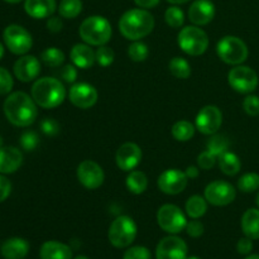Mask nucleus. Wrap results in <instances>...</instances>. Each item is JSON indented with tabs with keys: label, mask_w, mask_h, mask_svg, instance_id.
<instances>
[{
	"label": "nucleus",
	"mask_w": 259,
	"mask_h": 259,
	"mask_svg": "<svg viewBox=\"0 0 259 259\" xmlns=\"http://www.w3.org/2000/svg\"><path fill=\"white\" fill-rule=\"evenodd\" d=\"M4 114L8 120L15 126L25 128L32 125L38 115L37 104L32 96L23 91L10 94L4 101Z\"/></svg>",
	"instance_id": "obj_1"
},
{
	"label": "nucleus",
	"mask_w": 259,
	"mask_h": 259,
	"mask_svg": "<svg viewBox=\"0 0 259 259\" xmlns=\"http://www.w3.org/2000/svg\"><path fill=\"white\" fill-rule=\"evenodd\" d=\"M154 28V18L147 9L126 10L119 20V30L129 40H141L151 34Z\"/></svg>",
	"instance_id": "obj_2"
},
{
	"label": "nucleus",
	"mask_w": 259,
	"mask_h": 259,
	"mask_svg": "<svg viewBox=\"0 0 259 259\" xmlns=\"http://www.w3.org/2000/svg\"><path fill=\"white\" fill-rule=\"evenodd\" d=\"M30 94L35 104L43 109L57 108L66 99L65 86L55 77H42L35 80Z\"/></svg>",
	"instance_id": "obj_3"
},
{
	"label": "nucleus",
	"mask_w": 259,
	"mask_h": 259,
	"mask_svg": "<svg viewBox=\"0 0 259 259\" xmlns=\"http://www.w3.org/2000/svg\"><path fill=\"white\" fill-rule=\"evenodd\" d=\"M111 33V24L106 18L101 15H93L89 17L81 23L78 34L81 39L90 46H100L106 45L110 40Z\"/></svg>",
	"instance_id": "obj_4"
},
{
	"label": "nucleus",
	"mask_w": 259,
	"mask_h": 259,
	"mask_svg": "<svg viewBox=\"0 0 259 259\" xmlns=\"http://www.w3.org/2000/svg\"><path fill=\"white\" fill-rule=\"evenodd\" d=\"M179 46L186 55L201 56L209 48L206 32L197 25H187L179 33Z\"/></svg>",
	"instance_id": "obj_5"
},
{
	"label": "nucleus",
	"mask_w": 259,
	"mask_h": 259,
	"mask_svg": "<svg viewBox=\"0 0 259 259\" xmlns=\"http://www.w3.org/2000/svg\"><path fill=\"white\" fill-rule=\"evenodd\" d=\"M137 224L131 217L120 215L113 220L109 228V242L115 248H128L137 237Z\"/></svg>",
	"instance_id": "obj_6"
},
{
	"label": "nucleus",
	"mask_w": 259,
	"mask_h": 259,
	"mask_svg": "<svg viewBox=\"0 0 259 259\" xmlns=\"http://www.w3.org/2000/svg\"><path fill=\"white\" fill-rule=\"evenodd\" d=\"M217 52L220 60L228 65H242L248 58L249 51L244 40L235 35H225L218 42Z\"/></svg>",
	"instance_id": "obj_7"
},
{
	"label": "nucleus",
	"mask_w": 259,
	"mask_h": 259,
	"mask_svg": "<svg viewBox=\"0 0 259 259\" xmlns=\"http://www.w3.org/2000/svg\"><path fill=\"white\" fill-rule=\"evenodd\" d=\"M159 228L168 234H179L186 229L187 220L184 211L174 204H164L157 211Z\"/></svg>",
	"instance_id": "obj_8"
},
{
	"label": "nucleus",
	"mask_w": 259,
	"mask_h": 259,
	"mask_svg": "<svg viewBox=\"0 0 259 259\" xmlns=\"http://www.w3.org/2000/svg\"><path fill=\"white\" fill-rule=\"evenodd\" d=\"M3 38L8 50L14 55H25L33 46L30 33L19 24H10L3 32Z\"/></svg>",
	"instance_id": "obj_9"
},
{
	"label": "nucleus",
	"mask_w": 259,
	"mask_h": 259,
	"mask_svg": "<svg viewBox=\"0 0 259 259\" xmlns=\"http://www.w3.org/2000/svg\"><path fill=\"white\" fill-rule=\"evenodd\" d=\"M228 82L240 94H250L257 89L258 75L253 68L248 66L238 65L228 73Z\"/></svg>",
	"instance_id": "obj_10"
},
{
	"label": "nucleus",
	"mask_w": 259,
	"mask_h": 259,
	"mask_svg": "<svg viewBox=\"0 0 259 259\" xmlns=\"http://www.w3.org/2000/svg\"><path fill=\"white\" fill-rule=\"evenodd\" d=\"M204 196L206 201L214 206H227L234 201L237 191H235L234 186L229 182L217 180V181H212L207 185Z\"/></svg>",
	"instance_id": "obj_11"
},
{
	"label": "nucleus",
	"mask_w": 259,
	"mask_h": 259,
	"mask_svg": "<svg viewBox=\"0 0 259 259\" xmlns=\"http://www.w3.org/2000/svg\"><path fill=\"white\" fill-rule=\"evenodd\" d=\"M223 124V113L218 106L206 105L199 111L195 120V125L200 133L212 136L219 132Z\"/></svg>",
	"instance_id": "obj_12"
},
{
	"label": "nucleus",
	"mask_w": 259,
	"mask_h": 259,
	"mask_svg": "<svg viewBox=\"0 0 259 259\" xmlns=\"http://www.w3.org/2000/svg\"><path fill=\"white\" fill-rule=\"evenodd\" d=\"M77 180L85 189L96 190L104 184L105 174L99 163L91 159H85L77 167Z\"/></svg>",
	"instance_id": "obj_13"
},
{
	"label": "nucleus",
	"mask_w": 259,
	"mask_h": 259,
	"mask_svg": "<svg viewBox=\"0 0 259 259\" xmlns=\"http://www.w3.org/2000/svg\"><path fill=\"white\" fill-rule=\"evenodd\" d=\"M187 182H189V177L186 176V174L177 168L166 169L159 175L157 180L158 189L167 195L181 194L186 189Z\"/></svg>",
	"instance_id": "obj_14"
},
{
	"label": "nucleus",
	"mask_w": 259,
	"mask_h": 259,
	"mask_svg": "<svg viewBox=\"0 0 259 259\" xmlns=\"http://www.w3.org/2000/svg\"><path fill=\"white\" fill-rule=\"evenodd\" d=\"M70 101L78 109H90L98 103V90L93 85L86 82L73 83L68 93Z\"/></svg>",
	"instance_id": "obj_15"
},
{
	"label": "nucleus",
	"mask_w": 259,
	"mask_h": 259,
	"mask_svg": "<svg viewBox=\"0 0 259 259\" xmlns=\"http://www.w3.org/2000/svg\"><path fill=\"white\" fill-rule=\"evenodd\" d=\"M187 244L176 235H168L158 243L156 249L157 259H186Z\"/></svg>",
	"instance_id": "obj_16"
},
{
	"label": "nucleus",
	"mask_w": 259,
	"mask_h": 259,
	"mask_svg": "<svg viewBox=\"0 0 259 259\" xmlns=\"http://www.w3.org/2000/svg\"><path fill=\"white\" fill-rule=\"evenodd\" d=\"M142 161V149L138 144L126 142L121 144L116 151L115 162L116 166L124 172H131L141 163Z\"/></svg>",
	"instance_id": "obj_17"
},
{
	"label": "nucleus",
	"mask_w": 259,
	"mask_h": 259,
	"mask_svg": "<svg viewBox=\"0 0 259 259\" xmlns=\"http://www.w3.org/2000/svg\"><path fill=\"white\" fill-rule=\"evenodd\" d=\"M14 75L22 82H30L35 80L40 72V63L34 56L24 55L14 63Z\"/></svg>",
	"instance_id": "obj_18"
},
{
	"label": "nucleus",
	"mask_w": 259,
	"mask_h": 259,
	"mask_svg": "<svg viewBox=\"0 0 259 259\" xmlns=\"http://www.w3.org/2000/svg\"><path fill=\"white\" fill-rule=\"evenodd\" d=\"M215 7L210 0H195L189 8V19L194 25H206L214 19Z\"/></svg>",
	"instance_id": "obj_19"
},
{
	"label": "nucleus",
	"mask_w": 259,
	"mask_h": 259,
	"mask_svg": "<svg viewBox=\"0 0 259 259\" xmlns=\"http://www.w3.org/2000/svg\"><path fill=\"white\" fill-rule=\"evenodd\" d=\"M23 163V153L15 147H2L0 148V174H14Z\"/></svg>",
	"instance_id": "obj_20"
},
{
	"label": "nucleus",
	"mask_w": 259,
	"mask_h": 259,
	"mask_svg": "<svg viewBox=\"0 0 259 259\" xmlns=\"http://www.w3.org/2000/svg\"><path fill=\"white\" fill-rule=\"evenodd\" d=\"M57 9L56 0H25L24 10L34 19H45L52 17Z\"/></svg>",
	"instance_id": "obj_21"
},
{
	"label": "nucleus",
	"mask_w": 259,
	"mask_h": 259,
	"mask_svg": "<svg viewBox=\"0 0 259 259\" xmlns=\"http://www.w3.org/2000/svg\"><path fill=\"white\" fill-rule=\"evenodd\" d=\"M29 252V243L23 238H9L0 248V253L5 259H24Z\"/></svg>",
	"instance_id": "obj_22"
},
{
	"label": "nucleus",
	"mask_w": 259,
	"mask_h": 259,
	"mask_svg": "<svg viewBox=\"0 0 259 259\" xmlns=\"http://www.w3.org/2000/svg\"><path fill=\"white\" fill-rule=\"evenodd\" d=\"M70 58L78 68H90L96 62L95 52L88 43H77L71 48Z\"/></svg>",
	"instance_id": "obj_23"
},
{
	"label": "nucleus",
	"mask_w": 259,
	"mask_h": 259,
	"mask_svg": "<svg viewBox=\"0 0 259 259\" xmlns=\"http://www.w3.org/2000/svg\"><path fill=\"white\" fill-rule=\"evenodd\" d=\"M39 257L40 259H72V250L65 243L48 240L40 247Z\"/></svg>",
	"instance_id": "obj_24"
},
{
	"label": "nucleus",
	"mask_w": 259,
	"mask_h": 259,
	"mask_svg": "<svg viewBox=\"0 0 259 259\" xmlns=\"http://www.w3.org/2000/svg\"><path fill=\"white\" fill-rule=\"evenodd\" d=\"M242 230L252 240L259 239V210L248 209L242 217Z\"/></svg>",
	"instance_id": "obj_25"
},
{
	"label": "nucleus",
	"mask_w": 259,
	"mask_h": 259,
	"mask_svg": "<svg viewBox=\"0 0 259 259\" xmlns=\"http://www.w3.org/2000/svg\"><path fill=\"white\" fill-rule=\"evenodd\" d=\"M218 162H219L220 171L224 175H227V176H234L242 168V162H240L239 157L229 151L223 153L218 158Z\"/></svg>",
	"instance_id": "obj_26"
},
{
	"label": "nucleus",
	"mask_w": 259,
	"mask_h": 259,
	"mask_svg": "<svg viewBox=\"0 0 259 259\" xmlns=\"http://www.w3.org/2000/svg\"><path fill=\"white\" fill-rule=\"evenodd\" d=\"M125 185H126V189L134 195H141L143 194L144 191L147 190L148 187V179H147L146 174L142 171H131V174L128 175L125 180Z\"/></svg>",
	"instance_id": "obj_27"
},
{
	"label": "nucleus",
	"mask_w": 259,
	"mask_h": 259,
	"mask_svg": "<svg viewBox=\"0 0 259 259\" xmlns=\"http://www.w3.org/2000/svg\"><path fill=\"white\" fill-rule=\"evenodd\" d=\"M207 211V201L200 195H194L186 202V212L191 219H200Z\"/></svg>",
	"instance_id": "obj_28"
},
{
	"label": "nucleus",
	"mask_w": 259,
	"mask_h": 259,
	"mask_svg": "<svg viewBox=\"0 0 259 259\" xmlns=\"http://www.w3.org/2000/svg\"><path fill=\"white\" fill-rule=\"evenodd\" d=\"M195 126L194 124L187 120H179L172 126V136L179 142H187L194 137Z\"/></svg>",
	"instance_id": "obj_29"
},
{
	"label": "nucleus",
	"mask_w": 259,
	"mask_h": 259,
	"mask_svg": "<svg viewBox=\"0 0 259 259\" xmlns=\"http://www.w3.org/2000/svg\"><path fill=\"white\" fill-rule=\"evenodd\" d=\"M40 60L43 61L46 66L48 67H60L65 62V53L60 50V48L56 47H50L47 50H45L40 55Z\"/></svg>",
	"instance_id": "obj_30"
},
{
	"label": "nucleus",
	"mask_w": 259,
	"mask_h": 259,
	"mask_svg": "<svg viewBox=\"0 0 259 259\" xmlns=\"http://www.w3.org/2000/svg\"><path fill=\"white\" fill-rule=\"evenodd\" d=\"M229 148V139L224 136V134H212L211 138L207 141L206 149L211 152L214 156L219 158L223 153L228 151Z\"/></svg>",
	"instance_id": "obj_31"
},
{
	"label": "nucleus",
	"mask_w": 259,
	"mask_h": 259,
	"mask_svg": "<svg viewBox=\"0 0 259 259\" xmlns=\"http://www.w3.org/2000/svg\"><path fill=\"white\" fill-rule=\"evenodd\" d=\"M168 67L172 75L176 78L185 80V78H189L190 75H191V66H190V63L182 57L172 58V60L169 61Z\"/></svg>",
	"instance_id": "obj_32"
},
{
	"label": "nucleus",
	"mask_w": 259,
	"mask_h": 259,
	"mask_svg": "<svg viewBox=\"0 0 259 259\" xmlns=\"http://www.w3.org/2000/svg\"><path fill=\"white\" fill-rule=\"evenodd\" d=\"M82 10V2L81 0H61L58 13L65 19H73L77 17Z\"/></svg>",
	"instance_id": "obj_33"
},
{
	"label": "nucleus",
	"mask_w": 259,
	"mask_h": 259,
	"mask_svg": "<svg viewBox=\"0 0 259 259\" xmlns=\"http://www.w3.org/2000/svg\"><path fill=\"white\" fill-rule=\"evenodd\" d=\"M238 189L242 192H254L259 190V175L254 172L245 174L238 180Z\"/></svg>",
	"instance_id": "obj_34"
},
{
	"label": "nucleus",
	"mask_w": 259,
	"mask_h": 259,
	"mask_svg": "<svg viewBox=\"0 0 259 259\" xmlns=\"http://www.w3.org/2000/svg\"><path fill=\"white\" fill-rule=\"evenodd\" d=\"M149 55L148 46L141 40H134L128 47V56L134 62H143Z\"/></svg>",
	"instance_id": "obj_35"
},
{
	"label": "nucleus",
	"mask_w": 259,
	"mask_h": 259,
	"mask_svg": "<svg viewBox=\"0 0 259 259\" xmlns=\"http://www.w3.org/2000/svg\"><path fill=\"white\" fill-rule=\"evenodd\" d=\"M164 20L171 28H181L185 23V14L181 8L169 7L164 13Z\"/></svg>",
	"instance_id": "obj_36"
},
{
	"label": "nucleus",
	"mask_w": 259,
	"mask_h": 259,
	"mask_svg": "<svg viewBox=\"0 0 259 259\" xmlns=\"http://www.w3.org/2000/svg\"><path fill=\"white\" fill-rule=\"evenodd\" d=\"M95 57H96V62H98L99 65L103 66V67H108V66H110L111 63L114 62L115 53H114V51L111 50L110 47L104 45V46H100V47L96 50Z\"/></svg>",
	"instance_id": "obj_37"
},
{
	"label": "nucleus",
	"mask_w": 259,
	"mask_h": 259,
	"mask_svg": "<svg viewBox=\"0 0 259 259\" xmlns=\"http://www.w3.org/2000/svg\"><path fill=\"white\" fill-rule=\"evenodd\" d=\"M38 143H39V138H38L37 133H34V132H25L20 137V146L24 151H34L37 148Z\"/></svg>",
	"instance_id": "obj_38"
},
{
	"label": "nucleus",
	"mask_w": 259,
	"mask_h": 259,
	"mask_svg": "<svg viewBox=\"0 0 259 259\" xmlns=\"http://www.w3.org/2000/svg\"><path fill=\"white\" fill-rule=\"evenodd\" d=\"M13 85H14V81L9 71L4 67H0V96L9 94Z\"/></svg>",
	"instance_id": "obj_39"
},
{
	"label": "nucleus",
	"mask_w": 259,
	"mask_h": 259,
	"mask_svg": "<svg viewBox=\"0 0 259 259\" xmlns=\"http://www.w3.org/2000/svg\"><path fill=\"white\" fill-rule=\"evenodd\" d=\"M151 252L148 248L137 245V247H131L125 250L123 259H151Z\"/></svg>",
	"instance_id": "obj_40"
},
{
	"label": "nucleus",
	"mask_w": 259,
	"mask_h": 259,
	"mask_svg": "<svg viewBox=\"0 0 259 259\" xmlns=\"http://www.w3.org/2000/svg\"><path fill=\"white\" fill-rule=\"evenodd\" d=\"M243 109L250 116L259 115V98L257 95H248L243 101Z\"/></svg>",
	"instance_id": "obj_41"
},
{
	"label": "nucleus",
	"mask_w": 259,
	"mask_h": 259,
	"mask_svg": "<svg viewBox=\"0 0 259 259\" xmlns=\"http://www.w3.org/2000/svg\"><path fill=\"white\" fill-rule=\"evenodd\" d=\"M218 157L214 156L211 152L204 151L199 154L197 157V164H199L200 168L202 169H210L217 164Z\"/></svg>",
	"instance_id": "obj_42"
},
{
	"label": "nucleus",
	"mask_w": 259,
	"mask_h": 259,
	"mask_svg": "<svg viewBox=\"0 0 259 259\" xmlns=\"http://www.w3.org/2000/svg\"><path fill=\"white\" fill-rule=\"evenodd\" d=\"M40 129H42V132L46 136L52 137L56 136V134L60 132V125H58L57 121L53 120V119L46 118L45 120L40 121Z\"/></svg>",
	"instance_id": "obj_43"
},
{
	"label": "nucleus",
	"mask_w": 259,
	"mask_h": 259,
	"mask_svg": "<svg viewBox=\"0 0 259 259\" xmlns=\"http://www.w3.org/2000/svg\"><path fill=\"white\" fill-rule=\"evenodd\" d=\"M186 232L190 237L200 238L202 234H204V224H202L201 222H199L197 219L191 220L190 223H187Z\"/></svg>",
	"instance_id": "obj_44"
},
{
	"label": "nucleus",
	"mask_w": 259,
	"mask_h": 259,
	"mask_svg": "<svg viewBox=\"0 0 259 259\" xmlns=\"http://www.w3.org/2000/svg\"><path fill=\"white\" fill-rule=\"evenodd\" d=\"M61 77L68 83H73L77 78V70H76V66L73 65H66L63 66L62 70L60 72Z\"/></svg>",
	"instance_id": "obj_45"
},
{
	"label": "nucleus",
	"mask_w": 259,
	"mask_h": 259,
	"mask_svg": "<svg viewBox=\"0 0 259 259\" xmlns=\"http://www.w3.org/2000/svg\"><path fill=\"white\" fill-rule=\"evenodd\" d=\"M12 192V182L9 179L0 175V202L5 201Z\"/></svg>",
	"instance_id": "obj_46"
},
{
	"label": "nucleus",
	"mask_w": 259,
	"mask_h": 259,
	"mask_svg": "<svg viewBox=\"0 0 259 259\" xmlns=\"http://www.w3.org/2000/svg\"><path fill=\"white\" fill-rule=\"evenodd\" d=\"M252 249H253V243L250 238L245 237V238H242V239H239V242H238L237 244V250L239 254L248 255L250 254Z\"/></svg>",
	"instance_id": "obj_47"
},
{
	"label": "nucleus",
	"mask_w": 259,
	"mask_h": 259,
	"mask_svg": "<svg viewBox=\"0 0 259 259\" xmlns=\"http://www.w3.org/2000/svg\"><path fill=\"white\" fill-rule=\"evenodd\" d=\"M63 23L61 20L60 17H50L47 20V28L50 32L52 33H58L62 30Z\"/></svg>",
	"instance_id": "obj_48"
},
{
	"label": "nucleus",
	"mask_w": 259,
	"mask_h": 259,
	"mask_svg": "<svg viewBox=\"0 0 259 259\" xmlns=\"http://www.w3.org/2000/svg\"><path fill=\"white\" fill-rule=\"evenodd\" d=\"M161 0H134L137 5L142 9H152V8L157 7Z\"/></svg>",
	"instance_id": "obj_49"
},
{
	"label": "nucleus",
	"mask_w": 259,
	"mask_h": 259,
	"mask_svg": "<svg viewBox=\"0 0 259 259\" xmlns=\"http://www.w3.org/2000/svg\"><path fill=\"white\" fill-rule=\"evenodd\" d=\"M185 174H186V176L189 177V180L191 179V180H194V179H197V177H199V168H197V167H195V166H190V167H187V169L186 171H185Z\"/></svg>",
	"instance_id": "obj_50"
},
{
	"label": "nucleus",
	"mask_w": 259,
	"mask_h": 259,
	"mask_svg": "<svg viewBox=\"0 0 259 259\" xmlns=\"http://www.w3.org/2000/svg\"><path fill=\"white\" fill-rule=\"evenodd\" d=\"M168 3H171V4H175V5H179V4H185V3L190 2V0H167Z\"/></svg>",
	"instance_id": "obj_51"
},
{
	"label": "nucleus",
	"mask_w": 259,
	"mask_h": 259,
	"mask_svg": "<svg viewBox=\"0 0 259 259\" xmlns=\"http://www.w3.org/2000/svg\"><path fill=\"white\" fill-rule=\"evenodd\" d=\"M3 56H4V46H3V43L0 42V60L3 58Z\"/></svg>",
	"instance_id": "obj_52"
},
{
	"label": "nucleus",
	"mask_w": 259,
	"mask_h": 259,
	"mask_svg": "<svg viewBox=\"0 0 259 259\" xmlns=\"http://www.w3.org/2000/svg\"><path fill=\"white\" fill-rule=\"evenodd\" d=\"M4 2L9 3V4H18V3L23 2V0H4Z\"/></svg>",
	"instance_id": "obj_53"
},
{
	"label": "nucleus",
	"mask_w": 259,
	"mask_h": 259,
	"mask_svg": "<svg viewBox=\"0 0 259 259\" xmlns=\"http://www.w3.org/2000/svg\"><path fill=\"white\" fill-rule=\"evenodd\" d=\"M245 259H259V254H252V255H248Z\"/></svg>",
	"instance_id": "obj_54"
},
{
	"label": "nucleus",
	"mask_w": 259,
	"mask_h": 259,
	"mask_svg": "<svg viewBox=\"0 0 259 259\" xmlns=\"http://www.w3.org/2000/svg\"><path fill=\"white\" fill-rule=\"evenodd\" d=\"M186 259H201V258L196 257V255H191V257H187Z\"/></svg>",
	"instance_id": "obj_55"
},
{
	"label": "nucleus",
	"mask_w": 259,
	"mask_h": 259,
	"mask_svg": "<svg viewBox=\"0 0 259 259\" xmlns=\"http://www.w3.org/2000/svg\"><path fill=\"white\" fill-rule=\"evenodd\" d=\"M75 259H89V258H86L85 255H77Z\"/></svg>",
	"instance_id": "obj_56"
},
{
	"label": "nucleus",
	"mask_w": 259,
	"mask_h": 259,
	"mask_svg": "<svg viewBox=\"0 0 259 259\" xmlns=\"http://www.w3.org/2000/svg\"><path fill=\"white\" fill-rule=\"evenodd\" d=\"M3 147V138H2V136H0V148H2Z\"/></svg>",
	"instance_id": "obj_57"
},
{
	"label": "nucleus",
	"mask_w": 259,
	"mask_h": 259,
	"mask_svg": "<svg viewBox=\"0 0 259 259\" xmlns=\"http://www.w3.org/2000/svg\"><path fill=\"white\" fill-rule=\"evenodd\" d=\"M255 201H257V205L259 206V192H258V195H257V200H255Z\"/></svg>",
	"instance_id": "obj_58"
}]
</instances>
